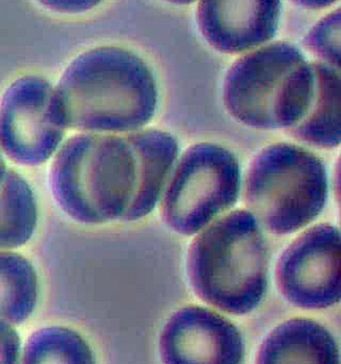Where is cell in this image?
Instances as JSON below:
<instances>
[{
  "mask_svg": "<svg viewBox=\"0 0 341 364\" xmlns=\"http://www.w3.org/2000/svg\"><path fill=\"white\" fill-rule=\"evenodd\" d=\"M256 364H340L335 338L310 319L284 321L264 339Z\"/></svg>",
  "mask_w": 341,
  "mask_h": 364,
  "instance_id": "cell-11",
  "label": "cell"
},
{
  "mask_svg": "<svg viewBox=\"0 0 341 364\" xmlns=\"http://www.w3.org/2000/svg\"><path fill=\"white\" fill-rule=\"evenodd\" d=\"M67 129L55 88L39 75L13 80L0 99V150L21 166H40L62 146Z\"/></svg>",
  "mask_w": 341,
  "mask_h": 364,
  "instance_id": "cell-7",
  "label": "cell"
},
{
  "mask_svg": "<svg viewBox=\"0 0 341 364\" xmlns=\"http://www.w3.org/2000/svg\"><path fill=\"white\" fill-rule=\"evenodd\" d=\"M280 0H199L196 19L207 43L222 54L252 51L276 35Z\"/></svg>",
  "mask_w": 341,
  "mask_h": 364,
  "instance_id": "cell-10",
  "label": "cell"
},
{
  "mask_svg": "<svg viewBox=\"0 0 341 364\" xmlns=\"http://www.w3.org/2000/svg\"><path fill=\"white\" fill-rule=\"evenodd\" d=\"M7 172V166H6V161H4V155L0 150V183L3 182V178Z\"/></svg>",
  "mask_w": 341,
  "mask_h": 364,
  "instance_id": "cell-20",
  "label": "cell"
},
{
  "mask_svg": "<svg viewBox=\"0 0 341 364\" xmlns=\"http://www.w3.org/2000/svg\"><path fill=\"white\" fill-rule=\"evenodd\" d=\"M340 10L325 15L307 33L304 44L319 62L340 70Z\"/></svg>",
  "mask_w": 341,
  "mask_h": 364,
  "instance_id": "cell-16",
  "label": "cell"
},
{
  "mask_svg": "<svg viewBox=\"0 0 341 364\" xmlns=\"http://www.w3.org/2000/svg\"><path fill=\"white\" fill-rule=\"evenodd\" d=\"M21 364H96L88 343L65 327L35 332L26 346Z\"/></svg>",
  "mask_w": 341,
  "mask_h": 364,
  "instance_id": "cell-15",
  "label": "cell"
},
{
  "mask_svg": "<svg viewBox=\"0 0 341 364\" xmlns=\"http://www.w3.org/2000/svg\"><path fill=\"white\" fill-rule=\"evenodd\" d=\"M276 282L281 295L300 309L321 310L340 301V232L337 227H312L278 259Z\"/></svg>",
  "mask_w": 341,
  "mask_h": 364,
  "instance_id": "cell-8",
  "label": "cell"
},
{
  "mask_svg": "<svg viewBox=\"0 0 341 364\" xmlns=\"http://www.w3.org/2000/svg\"><path fill=\"white\" fill-rule=\"evenodd\" d=\"M163 193L164 223L178 234L193 235L237 202L239 161L219 144L191 146L175 161Z\"/></svg>",
  "mask_w": 341,
  "mask_h": 364,
  "instance_id": "cell-6",
  "label": "cell"
},
{
  "mask_svg": "<svg viewBox=\"0 0 341 364\" xmlns=\"http://www.w3.org/2000/svg\"><path fill=\"white\" fill-rule=\"evenodd\" d=\"M21 338L10 324L0 321V364H19Z\"/></svg>",
  "mask_w": 341,
  "mask_h": 364,
  "instance_id": "cell-17",
  "label": "cell"
},
{
  "mask_svg": "<svg viewBox=\"0 0 341 364\" xmlns=\"http://www.w3.org/2000/svg\"><path fill=\"white\" fill-rule=\"evenodd\" d=\"M166 1L172 3V4H178V6H187V4H191L196 0H166Z\"/></svg>",
  "mask_w": 341,
  "mask_h": 364,
  "instance_id": "cell-21",
  "label": "cell"
},
{
  "mask_svg": "<svg viewBox=\"0 0 341 364\" xmlns=\"http://www.w3.org/2000/svg\"><path fill=\"white\" fill-rule=\"evenodd\" d=\"M159 350L163 364H242L244 358V342L234 323L197 306L170 316Z\"/></svg>",
  "mask_w": 341,
  "mask_h": 364,
  "instance_id": "cell-9",
  "label": "cell"
},
{
  "mask_svg": "<svg viewBox=\"0 0 341 364\" xmlns=\"http://www.w3.org/2000/svg\"><path fill=\"white\" fill-rule=\"evenodd\" d=\"M269 252L255 216L237 210L205 228L187 259L195 294L228 314L255 310L268 286Z\"/></svg>",
  "mask_w": 341,
  "mask_h": 364,
  "instance_id": "cell-3",
  "label": "cell"
},
{
  "mask_svg": "<svg viewBox=\"0 0 341 364\" xmlns=\"http://www.w3.org/2000/svg\"><path fill=\"white\" fill-rule=\"evenodd\" d=\"M315 87L304 117L287 134L319 149H336L341 141L340 70L312 62Z\"/></svg>",
  "mask_w": 341,
  "mask_h": 364,
  "instance_id": "cell-12",
  "label": "cell"
},
{
  "mask_svg": "<svg viewBox=\"0 0 341 364\" xmlns=\"http://www.w3.org/2000/svg\"><path fill=\"white\" fill-rule=\"evenodd\" d=\"M42 7L48 11L64 15H76L91 11L97 7L103 0H36Z\"/></svg>",
  "mask_w": 341,
  "mask_h": 364,
  "instance_id": "cell-18",
  "label": "cell"
},
{
  "mask_svg": "<svg viewBox=\"0 0 341 364\" xmlns=\"http://www.w3.org/2000/svg\"><path fill=\"white\" fill-rule=\"evenodd\" d=\"M301 7L305 9H312V10H320V9H327L332 4H335L337 0H292Z\"/></svg>",
  "mask_w": 341,
  "mask_h": 364,
  "instance_id": "cell-19",
  "label": "cell"
},
{
  "mask_svg": "<svg viewBox=\"0 0 341 364\" xmlns=\"http://www.w3.org/2000/svg\"><path fill=\"white\" fill-rule=\"evenodd\" d=\"M38 301V277L31 263L15 252L0 251V321H27Z\"/></svg>",
  "mask_w": 341,
  "mask_h": 364,
  "instance_id": "cell-14",
  "label": "cell"
},
{
  "mask_svg": "<svg viewBox=\"0 0 341 364\" xmlns=\"http://www.w3.org/2000/svg\"><path fill=\"white\" fill-rule=\"evenodd\" d=\"M38 223L31 186L18 172L7 171L0 183V248L26 245Z\"/></svg>",
  "mask_w": 341,
  "mask_h": 364,
  "instance_id": "cell-13",
  "label": "cell"
},
{
  "mask_svg": "<svg viewBox=\"0 0 341 364\" xmlns=\"http://www.w3.org/2000/svg\"><path fill=\"white\" fill-rule=\"evenodd\" d=\"M310 65L287 42L266 44L237 59L223 86L224 107L251 129L287 131L307 92Z\"/></svg>",
  "mask_w": 341,
  "mask_h": 364,
  "instance_id": "cell-5",
  "label": "cell"
},
{
  "mask_svg": "<svg viewBox=\"0 0 341 364\" xmlns=\"http://www.w3.org/2000/svg\"><path fill=\"white\" fill-rule=\"evenodd\" d=\"M53 88L64 127L83 132L143 129L158 106V86L147 63L114 46L76 56Z\"/></svg>",
  "mask_w": 341,
  "mask_h": 364,
  "instance_id": "cell-2",
  "label": "cell"
},
{
  "mask_svg": "<svg viewBox=\"0 0 341 364\" xmlns=\"http://www.w3.org/2000/svg\"><path fill=\"white\" fill-rule=\"evenodd\" d=\"M328 199V175L313 152L291 143L271 144L251 161L244 202L257 222L287 235L315 220Z\"/></svg>",
  "mask_w": 341,
  "mask_h": 364,
  "instance_id": "cell-4",
  "label": "cell"
},
{
  "mask_svg": "<svg viewBox=\"0 0 341 364\" xmlns=\"http://www.w3.org/2000/svg\"><path fill=\"white\" fill-rule=\"evenodd\" d=\"M178 158V141L160 129L79 134L55 154L51 190L77 222L138 220L156 207Z\"/></svg>",
  "mask_w": 341,
  "mask_h": 364,
  "instance_id": "cell-1",
  "label": "cell"
}]
</instances>
